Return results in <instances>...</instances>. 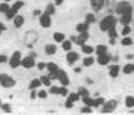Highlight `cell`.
I'll return each mask as SVG.
<instances>
[{"label": "cell", "mask_w": 134, "mask_h": 115, "mask_svg": "<svg viewBox=\"0 0 134 115\" xmlns=\"http://www.w3.org/2000/svg\"><path fill=\"white\" fill-rule=\"evenodd\" d=\"M125 106L127 108H134V96H127L125 98Z\"/></svg>", "instance_id": "1f68e13d"}, {"label": "cell", "mask_w": 134, "mask_h": 115, "mask_svg": "<svg viewBox=\"0 0 134 115\" xmlns=\"http://www.w3.org/2000/svg\"><path fill=\"white\" fill-rule=\"evenodd\" d=\"M104 99L103 98H97V99H94V104H95V108H98V106H100V105H103L104 104Z\"/></svg>", "instance_id": "60d3db41"}, {"label": "cell", "mask_w": 134, "mask_h": 115, "mask_svg": "<svg viewBox=\"0 0 134 115\" xmlns=\"http://www.w3.org/2000/svg\"><path fill=\"white\" fill-rule=\"evenodd\" d=\"M88 38H89L88 31H83V33H79L76 36H71V43H74V44H76V45L82 46L83 44L87 43Z\"/></svg>", "instance_id": "5b68a950"}, {"label": "cell", "mask_w": 134, "mask_h": 115, "mask_svg": "<svg viewBox=\"0 0 134 115\" xmlns=\"http://www.w3.org/2000/svg\"><path fill=\"white\" fill-rule=\"evenodd\" d=\"M13 21H14V26H15V28L20 29L24 25V23H25V18H24L23 15H19V14H16L15 16L13 18Z\"/></svg>", "instance_id": "7c38bea8"}, {"label": "cell", "mask_w": 134, "mask_h": 115, "mask_svg": "<svg viewBox=\"0 0 134 115\" xmlns=\"http://www.w3.org/2000/svg\"><path fill=\"white\" fill-rule=\"evenodd\" d=\"M40 81H41V85H45V86L52 85V80H50V78H49V76H45V75H43V76L40 78Z\"/></svg>", "instance_id": "4dcf8cb0"}, {"label": "cell", "mask_w": 134, "mask_h": 115, "mask_svg": "<svg viewBox=\"0 0 134 115\" xmlns=\"http://www.w3.org/2000/svg\"><path fill=\"white\" fill-rule=\"evenodd\" d=\"M130 31H132V29L129 25H123V30H122V35L123 36H127V35L130 34Z\"/></svg>", "instance_id": "74e56055"}, {"label": "cell", "mask_w": 134, "mask_h": 115, "mask_svg": "<svg viewBox=\"0 0 134 115\" xmlns=\"http://www.w3.org/2000/svg\"><path fill=\"white\" fill-rule=\"evenodd\" d=\"M132 68H133V71H134V63L132 64Z\"/></svg>", "instance_id": "11a10c76"}, {"label": "cell", "mask_w": 134, "mask_h": 115, "mask_svg": "<svg viewBox=\"0 0 134 115\" xmlns=\"http://www.w3.org/2000/svg\"><path fill=\"white\" fill-rule=\"evenodd\" d=\"M16 84V81L14 78H12L10 75L8 74H0V85L5 89H10V88H14Z\"/></svg>", "instance_id": "7a4b0ae2"}, {"label": "cell", "mask_w": 134, "mask_h": 115, "mask_svg": "<svg viewBox=\"0 0 134 115\" xmlns=\"http://www.w3.org/2000/svg\"><path fill=\"white\" fill-rule=\"evenodd\" d=\"M85 21H88L89 24L95 23V15H94V14H92V13L87 14V16H85Z\"/></svg>", "instance_id": "8d00e7d4"}, {"label": "cell", "mask_w": 134, "mask_h": 115, "mask_svg": "<svg viewBox=\"0 0 134 115\" xmlns=\"http://www.w3.org/2000/svg\"><path fill=\"white\" fill-rule=\"evenodd\" d=\"M3 1H5V3H10L12 0H3Z\"/></svg>", "instance_id": "f5cc1de1"}, {"label": "cell", "mask_w": 134, "mask_h": 115, "mask_svg": "<svg viewBox=\"0 0 134 115\" xmlns=\"http://www.w3.org/2000/svg\"><path fill=\"white\" fill-rule=\"evenodd\" d=\"M62 48H63V50H65V51H70L71 48H73V43H71V40H64L63 43H62Z\"/></svg>", "instance_id": "7402d4cb"}, {"label": "cell", "mask_w": 134, "mask_h": 115, "mask_svg": "<svg viewBox=\"0 0 134 115\" xmlns=\"http://www.w3.org/2000/svg\"><path fill=\"white\" fill-rule=\"evenodd\" d=\"M110 54H108V53H104V54H102V55H98V63H99V65H107V64H109V61H110Z\"/></svg>", "instance_id": "4fadbf2b"}, {"label": "cell", "mask_w": 134, "mask_h": 115, "mask_svg": "<svg viewBox=\"0 0 134 115\" xmlns=\"http://www.w3.org/2000/svg\"><path fill=\"white\" fill-rule=\"evenodd\" d=\"M39 24H40L41 28L49 29L52 26V15H49L47 12L41 13L40 16H39Z\"/></svg>", "instance_id": "277c9868"}, {"label": "cell", "mask_w": 134, "mask_h": 115, "mask_svg": "<svg viewBox=\"0 0 134 115\" xmlns=\"http://www.w3.org/2000/svg\"><path fill=\"white\" fill-rule=\"evenodd\" d=\"M44 50H45L47 55H54V54H57V51H58V48H57L55 44H47L45 48H44Z\"/></svg>", "instance_id": "2e32d148"}, {"label": "cell", "mask_w": 134, "mask_h": 115, "mask_svg": "<svg viewBox=\"0 0 134 115\" xmlns=\"http://www.w3.org/2000/svg\"><path fill=\"white\" fill-rule=\"evenodd\" d=\"M35 65H36V63H35V58H33L31 55L21 58V64H20V66H23L25 69H31V68H34Z\"/></svg>", "instance_id": "8992f818"}, {"label": "cell", "mask_w": 134, "mask_h": 115, "mask_svg": "<svg viewBox=\"0 0 134 115\" xmlns=\"http://www.w3.org/2000/svg\"><path fill=\"white\" fill-rule=\"evenodd\" d=\"M104 3L105 0H90V4H92V8H93L94 12H99L104 6Z\"/></svg>", "instance_id": "9a60e30c"}, {"label": "cell", "mask_w": 134, "mask_h": 115, "mask_svg": "<svg viewBox=\"0 0 134 115\" xmlns=\"http://www.w3.org/2000/svg\"><path fill=\"white\" fill-rule=\"evenodd\" d=\"M107 31H108V34H109V38H114V39L117 38V35H118L117 34V25H114V26L109 28Z\"/></svg>", "instance_id": "f1b7e54d"}, {"label": "cell", "mask_w": 134, "mask_h": 115, "mask_svg": "<svg viewBox=\"0 0 134 115\" xmlns=\"http://www.w3.org/2000/svg\"><path fill=\"white\" fill-rule=\"evenodd\" d=\"M53 39H54L55 43H59V44H60V43H63V41L65 40V34L57 31V33H54V34H53Z\"/></svg>", "instance_id": "ac0fdd59"}, {"label": "cell", "mask_w": 134, "mask_h": 115, "mask_svg": "<svg viewBox=\"0 0 134 115\" xmlns=\"http://www.w3.org/2000/svg\"><path fill=\"white\" fill-rule=\"evenodd\" d=\"M82 113H92V108L90 106H88V105H84L82 109H80Z\"/></svg>", "instance_id": "b9f144b4"}, {"label": "cell", "mask_w": 134, "mask_h": 115, "mask_svg": "<svg viewBox=\"0 0 134 115\" xmlns=\"http://www.w3.org/2000/svg\"><path fill=\"white\" fill-rule=\"evenodd\" d=\"M8 61V56L5 54H0V64H4Z\"/></svg>", "instance_id": "7bdbcfd3"}, {"label": "cell", "mask_w": 134, "mask_h": 115, "mask_svg": "<svg viewBox=\"0 0 134 115\" xmlns=\"http://www.w3.org/2000/svg\"><path fill=\"white\" fill-rule=\"evenodd\" d=\"M36 98H38V93L35 91V89H33L31 93H30V99H36Z\"/></svg>", "instance_id": "bcb514c9"}, {"label": "cell", "mask_w": 134, "mask_h": 115, "mask_svg": "<svg viewBox=\"0 0 134 115\" xmlns=\"http://www.w3.org/2000/svg\"><path fill=\"white\" fill-rule=\"evenodd\" d=\"M63 1H64V0H54V4H55V5H62Z\"/></svg>", "instance_id": "681fc988"}, {"label": "cell", "mask_w": 134, "mask_h": 115, "mask_svg": "<svg viewBox=\"0 0 134 115\" xmlns=\"http://www.w3.org/2000/svg\"><path fill=\"white\" fill-rule=\"evenodd\" d=\"M48 95H49V93L47 90H40V91H38V98L39 99H47Z\"/></svg>", "instance_id": "ab89813d"}, {"label": "cell", "mask_w": 134, "mask_h": 115, "mask_svg": "<svg viewBox=\"0 0 134 115\" xmlns=\"http://www.w3.org/2000/svg\"><path fill=\"white\" fill-rule=\"evenodd\" d=\"M80 99V95L78 94V93H69L68 94V100H70L71 103H75Z\"/></svg>", "instance_id": "cb8c5ba5"}, {"label": "cell", "mask_w": 134, "mask_h": 115, "mask_svg": "<svg viewBox=\"0 0 134 115\" xmlns=\"http://www.w3.org/2000/svg\"><path fill=\"white\" fill-rule=\"evenodd\" d=\"M40 14H41L40 9H36V10H34V12H33V15H34V16H40Z\"/></svg>", "instance_id": "c3c4849f"}, {"label": "cell", "mask_w": 134, "mask_h": 115, "mask_svg": "<svg viewBox=\"0 0 134 115\" xmlns=\"http://www.w3.org/2000/svg\"><path fill=\"white\" fill-rule=\"evenodd\" d=\"M38 40V34L36 33H33V31H29V33H26V35H25V38H24V41L26 43V45L29 46H31L33 44H34L35 41Z\"/></svg>", "instance_id": "30bf717a"}, {"label": "cell", "mask_w": 134, "mask_h": 115, "mask_svg": "<svg viewBox=\"0 0 134 115\" xmlns=\"http://www.w3.org/2000/svg\"><path fill=\"white\" fill-rule=\"evenodd\" d=\"M94 64V58L92 56H87L83 59V65L85 66V68H89V66H92Z\"/></svg>", "instance_id": "603a6c76"}, {"label": "cell", "mask_w": 134, "mask_h": 115, "mask_svg": "<svg viewBox=\"0 0 134 115\" xmlns=\"http://www.w3.org/2000/svg\"><path fill=\"white\" fill-rule=\"evenodd\" d=\"M49 94L53 95H60V86H49Z\"/></svg>", "instance_id": "83f0119b"}, {"label": "cell", "mask_w": 134, "mask_h": 115, "mask_svg": "<svg viewBox=\"0 0 134 115\" xmlns=\"http://www.w3.org/2000/svg\"><path fill=\"white\" fill-rule=\"evenodd\" d=\"M109 44H110V45H114V44H115V39H114V38H110V40H109Z\"/></svg>", "instance_id": "f907efd6"}, {"label": "cell", "mask_w": 134, "mask_h": 115, "mask_svg": "<svg viewBox=\"0 0 134 115\" xmlns=\"http://www.w3.org/2000/svg\"><path fill=\"white\" fill-rule=\"evenodd\" d=\"M83 103L84 105H88V106H90V108H95V104H94V99L90 98L89 95L88 96H83Z\"/></svg>", "instance_id": "ffe728a7"}, {"label": "cell", "mask_w": 134, "mask_h": 115, "mask_svg": "<svg viewBox=\"0 0 134 115\" xmlns=\"http://www.w3.org/2000/svg\"><path fill=\"white\" fill-rule=\"evenodd\" d=\"M114 25H117V19L113 16V15H108V16L102 19V21L99 24V28L102 31H107L108 29L114 26Z\"/></svg>", "instance_id": "6da1fadb"}, {"label": "cell", "mask_w": 134, "mask_h": 115, "mask_svg": "<svg viewBox=\"0 0 134 115\" xmlns=\"http://www.w3.org/2000/svg\"><path fill=\"white\" fill-rule=\"evenodd\" d=\"M73 105H74V103H71L70 100L66 99V101H65V108H66V109H71V108H73Z\"/></svg>", "instance_id": "f6af8a7d"}, {"label": "cell", "mask_w": 134, "mask_h": 115, "mask_svg": "<svg viewBox=\"0 0 134 115\" xmlns=\"http://www.w3.org/2000/svg\"><path fill=\"white\" fill-rule=\"evenodd\" d=\"M9 8H10V5H9L8 3H5V1H3V3L0 4V13H1V14H5V13L9 10Z\"/></svg>", "instance_id": "836d02e7"}, {"label": "cell", "mask_w": 134, "mask_h": 115, "mask_svg": "<svg viewBox=\"0 0 134 115\" xmlns=\"http://www.w3.org/2000/svg\"><path fill=\"white\" fill-rule=\"evenodd\" d=\"M107 46L105 45H98L97 48H95V54L97 55H102V54H104V53H107Z\"/></svg>", "instance_id": "f546056e"}, {"label": "cell", "mask_w": 134, "mask_h": 115, "mask_svg": "<svg viewBox=\"0 0 134 115\" xmlns=\"http://www.w3.org/2000/svg\"><path fill=\"white\" fill-rule=\"evenodd\" d=\"M75 73H80V68H75Z\"/></svg>", "instance_id": "816d5d0a"}, {"label": "cell", "mask_w": 134, "mask_h": 115, "mask_svg": "<svg viewBox=\"0 0 134 115\" xmlns=\"http://www.w3.org/2000/svg\"><path fill=\"white\" fill-rule=\"evenodd\" d=\"M132 6L130 8H128L125 12L123 13V14H120V24H123V25H129V23L132 21Z\"/></svg>", "instance_id": "9c48e42d"}, {"label": "cell", "mask_w": 134, "mask_h": 115, "mask_svg": "<svg viewBox=\"0 0 134 115\" xmlns=\"http://www.w3.org/2000/svg\"><path fill=\"white\" fill-rule=\"evenodd\" d=\"M45 12H47L49 15H52V16H53V15L55 14V12H57V10H55V6H54V4H48Z\"/></svg>", "instance_id": "d6a6232c"}, {"label": "cell", "mask_w": 134, "mask_h": 115, "mask_svg": "<svg viewBox=\"0 0 134 115\" xmlns=\"http://www.w3.org/2000/svg\"><path fill=\"white\" fill-rule=\"evenodd\" d=\"M88 29H89V23H88V21H84V23L78 24L75 30L78 31V33H83V31H88Z\"/></svg>", "instance_id": "e0dca14e"}, {"label": "cell", "mask_w": 134, "mask_h": 115, "mask_svg": "<svg viewBox=\"0 0 134 115\" xmlns=\"http://www.w3.org/2000/svg\"><path fill=\"white\" fill-rule=\"evenodd\" d=\"M21 53L19 51V50H16V51H14L12 54V56H10V59H9V64H10V68H13V69H16V68H19L20 66V64H21Z\"/></svg>", "instance_id": "3957f363"}, {"label": "cell", "mask_w": 134, "mask_h": 115, "mask_svg": "<svg viewBox=\"0 0 134 115\" xmlns=\"http://www.w3.org/2000/svg\"><path fill=\"white\" fill-rule=\"evenodd\" d=\"M36 68L39 70H44V69H47V64L45 63H38L36 64Z\"/></svg>", "instance_id": "ee69618b"}, {"label": "cell", "mask_w": 134, "mask_h": 115, "mask_svg": "<svg viewBox=\"0 0 134 115\" xmlns=\"http://www.w3.org/2000/svg\"><path fill=\"white\" fill-rule=\"evenodd\" d=\"M128 8H130V5H129L128 1H120L119 4L117 5V9H115V12H117V14H123V13L125 12Z\"/></svg>", "instance_id": "5bb4252c"}, {"label": "cell", "mask_w": 134, "mask_h": 115, "mask_svg": "<svg viewBox=\"0 0 134 115\" xmlns=\"http://www.w3.org/2000/svg\"><path fill=\"white\" fill-rule=\"evenodd\" d=\"M5 30H6V26H5V25H4L3 23H1V21H0V35L3 34V33H4Z\"/></svg>", "instance_id": "7dc6e473"}, {"label": "cell", "mask_w": 134, "mask_h": 115, "mask_svg": "<svg viewBox=\"0 0 134 115\" xmlns=\"http://www.w3.org/2000/svg\"><path fill=\"white\" fill-rule=\"evenodd\" d=\"M132 44H133V39H132V38H129L128 35H127V36H123V39H122L123 46H130Z\"/></svg>", "instance_id": "484cf974"}, {"label": "cell", "mask_w": 134, "mask_h": 115, "mask_svg": "<svg viewBox=\"0 0 134 115\" xmlns=\"http://www.w3.org/2000/svg\"><path fill=\"white\" fill-rule=\"evenodd\" d=\"M39 86H41L40 79H33V80L30 81V84H29V89L30 90H33V89H38Z\"/></svg>", "instance_id": "44dd1931"}, {"label": "cell", "mask_w": 134, "mask_h": 115, "mask_svg": "<svg viewBox=\"0 0 134 115\" xmlns=\"http://www.w3.org/2000/svg\"><path fill=\"white\" fill-rule=\"evenodd\" d=\"M1 109L4 110L5 113H12V106H10V104H8V103H4V104H1Z\"/></svg>", "instance_id": "f35d334b"}, {"label": "cell", "mask_w": 134, "mask_h": 115, "mask_svg": "<svg viewBox=\"0 0 134 115\" xmlns=\"http://www.w3.org/2000/svg\"><path fill=\"white\" fill-rule=\"evenodd\" d=\"M78 94H79V95H80V96H88V95H89V91H88V89H85V88H79V89H78Z\"/></svg>", "instance_id": "d590c367"}, {"label": "cell", "mask_w": 134, "mask_h": 115, "mask_svg": "<svg viewBox=\"0 0 134 115\" xmlns=\"http://www.w3.org/2000/svg\"><path fill=\"white\" fill-rule=\"evenodd\" d=\"M123 73L125 75H129L133 73V68H132V64H127V65H124V68H123Z\"/></svg>", "instance_id": "e575fe53"}, {"label": "cell", "mask_w": 134, "mask_h": 115, "mask_svg": "<svg viewBox=\"0 0 134 115\" xmlns=\"http://www.w3.org/2000/svg\"><path fill=\"white\" fill-rule=\"evenodd\" d=\"M80 48H82V51L84 53V54H92V53L94 51V48H93V46L87 45V44H83Z\"/></svg>", "instance_id": "d4e9b609"}, {"label": "cell", "mask_w": 134, "mask_h": 115, "mask_svg": "<svg viewBox=\"0 0 134 115\" xmlns=\"http://www.w3.org/2000/svg\"><path fill=\"white\" fill-rule=\"evenodd\" d=\"M118 105L117 100H109V101H104L103 104V108H102V111L103 113H113L115 108Z\"/></svg>", "instance_id": "ba28073f"}, {"label": "cell", "mask_w": 134, "mask_h": 115, "mask_svg": "<svg viewBox=\"0 0 134 115\" xmlns=\"http://www.w3.org/2000/svg\"><path fill=\"white\" fill-rule=\"evenodd\" d=\"M57 80H59V83L63 86H68L70 84V79L68 76V74L62 69H59V71L57 73Z\"/></svg>", "instance_id": "52a82bcc"}, {"label": "cell", "mask_w": 134, "mask_h": 115, "mask_svg": "<svg viewBox=\"0 0 134 115\" xmlns=\"http://www.w3.org/2000/svg\"><path fill=\"white\" fill-rule=\"evenodd\" d=\"M24 6V1L23 0H16V1H14V4L12 5V8L13 9H15L16 12H19L21 8Z\"/></svg>", "instance_id": "4316f807"}, {"label": "cell", "mask_w": 134, "mask_h": 115, "mask_svg": "<svg viewBox=\"0 0 134 115\" xmlns=\"http://www.w3.org/2000/svg\"><path fill=\"white\" fill-rule=\"evenodd\" d=\"M1 104L3 103H1V99H0V109H1Z\"/></svg>", "instance_id": "db71d44e"}, {"label": "cell", "mask_w": 134, "mask_h": 115, "mask_svg": "<svg viewBox=\"0 0 134 115\" xmlns=\"http://www.w3.org/2000/svg\"><path fill=\"white\" fill-rule=\"evenodd\" d=\"M119 65H111L110 69H109V75H110V78H117L118 75H119Z\"/></svg>", "instance_id": "d6986e66"}, {"label": "cell", "mask_w": 134, "mask_h": 115, "mask_svg": "<svg viewBox=\"0 0 134 115\" xmlns=\"http://www.w3.org/2000/svg\"><path fill=\"white\" fill-rule=\"evenodd\" d=\"M79 60V54L76 51H68V54H66V61H68V64L69 65H74V64L76 63Z\"/></svg>", "instance_id": "8fae6325"}]
</instances>
